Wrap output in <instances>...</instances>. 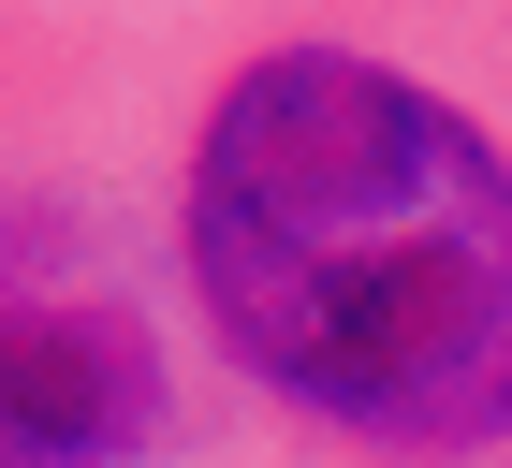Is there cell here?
I'll use <instances>...</instances> for the list:
<instances>
[{"instance_id":"6da1fadb","label":"cell","mask_w":512,"mask_h":468,"mask_svg":"<svg viewBox=\"0 0 512 468\" xmlns=\"http://www.w3.org/2000/svg\"><path fill=\"white\" fill-rule=\"evenodd\" d=\"M147 161L249 468H512V0H161Z\"/></svg>"},{"instance_id":"7a4b0ae2","label":"cell","mask_w":512,"mask_h":468,"mask_svg":"<svg viewBox=\"0 0 512 468\" xmlns=\"http://www.w3.org/2000/svg\"><path fill=\"white\" fill-rule=\"evenodd\" d=\"M161 0H0V468H249L161 249Z\"/></svg>"}]
</instances>
